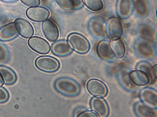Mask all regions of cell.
<instances>
[{
    "mask_svg": "<svg viewBox=\"0 0 157 117\" xmlns=\"http://www.w3.org/2000/svg\"><path fill=\"white\" fill-rule=\"evenodd\" d=\"M55 86L58 92L65 95L74 96L79 94L80 87L75 80L67 77H61L56 80Z\"/></svg>",
    "mask_w": 157,
    "mask_h": 117,
    "instance_id": "cell-1",
    "label": "cell"
},
{
    "mask_svg": "<svg viewBox=\"0 0 157 117\" xmlns=\"http://www.w3.org/2000/svg\"><path fill=\"white\" fill-rule=\"evenodd\" d=\"M68 42L77 53L80 54L86 53L90 49V44L87 39L82 35L72 33L68 37Z\"/></svg>",
    "mask_w": 157,
    "mask_h": 117,
    "instance_id": "cell-2",
    "label": "cell"
},
{
    "mask_svg": "<svg viewBox=\"0 0 157 117\" xmlns=\"http://www.w3.org/2000/svg\"><path fill=\"white\" fill-rule=\"evenodd\" d=\"M35 64L39 69L49 73L56 72L60 67L59 61L55 58L49 56L38 57L36 59Z\"/></svg>",
    "mask_w": 157,
    "mask_h": 117,
    "instance_id": "cell-3",
    "label": "cell"
},
{
    "mask_svg": "<svg viewBox=\"0 0 157 117\" xmlns=\"http://www.w3.org/2000/svg\"><path fill=\"white\" fill-rule=\"evenodd\" d=\"M44 34L49 41L55 42L57 41L59 36V31L56 23L51 19L44 21L42 25Z\"/></svg>",
    "mask_w": 157,
    "mask_h": 117,
    "instance_id": "cell-4",
    "label": "cell"
},
{
    "mask_svg": "<svg viewBox=\"0 0 157 117\" xmlns=\"http://www.w3.org/2000/svg\"><path fill=\"white\" fill-rule=\"evenodd\" d=\"M106 30L108 37L112 40L119 38L123 33V28L120 20L117 18L112 17L107 21Z\"/></svg>",
    "mask_w": 157,
    "mask_h": 117,
    "instance_id": "cell-5",
    "label": "cell"
},
{
    "mask_svg": "<svg viewBox=\"0 0 157 117\" xmlns=\"http://www.w3.org/2000/svg\"><path fill=\"white\" fill-rule=\"evenodd\" d=\"M28 44L31 49L39 54H47L50 50V45L48 42L38 36H34L29 39Z\"/></svg>",
    "mask_w": 157,
    "mask_h": 117,
    "instance_id": "cell-6",
    "label": "cell"
},
{
    "mask_svg": "<svg viewBox=\"0 0 157 117\" xmlns=\"http://www.w3.org/2000/svg\"><path fill=\"white\" fill-rule=\"evenodd\" d=\"M26 15L31 20L39 22L47 20L50 13L46 8L37 6L29 8L26 10Z\"/></svg>",
    "mask_w": 157,
    "mask_h": 117,
    "instance_id": "cell-7",
    "label": "cell"
},
{
    "mask_svg": "<svg viewBox=\"0 0 157 117\" xmlns=\"http://www.w3.org/2000/svg\"><path fill=\"white\" fill-rule=\"evenodd\" d=\"M86 87L88 92L96 97L103 98L108 94V90L107 87L98 80H90L87 83Z\"/></svg>",
    "mask_w": 157,
    "mask_h": 117,
    "instance_id": "cell-8",
    "label": "cell"
},
{
    "mask_svg": "<svg viewBox=\"0 0 157 117\" xmlns=\"http://www.w3.org/2000/svg\"><path fill=\"white\" fill-rule=\"evenodd\" d=\"M14 23L18 33L23 37L28 38L33 35V28L27 20L22 18H17L15 20Z\"/></svg>",
    "mask_w": 157,
    "mask_h": 117,
    "instance_id": "cell-9",
    "label": "cell"
},
{
    "mask_svg": "<svg viewBox=\"0 0 157 117\" xmlns=\"http://www.w3.org/2000/svg\"><path fill=\"white\" fill-rule=\"evenodd\" d=\"M133 8V0H118L117 1V12L121 19L128 18L132 14Z\"/></svg>",
    "mask_w": 157,
    "mask_h": 117,
    "instance_id": "cell-10",
    "label": "cell"
},
{
    "mask_svg": "<svg viewBox=\"0 0 157 117\" xmlns=\"http://www.w3.org/2000/svg\"><path fill=\"white\" fill-rule=\"evenodd\" d=\"M90 105L91 109L99 117H105L108 115L109 109L107 104L102 98L94 97L91 99Z\"/></svg>",
    "mask_w": 157,
    "mask_h": 117,
    "instance_id": "cell-11",
    "label": "cell"
},
{
    "mask_svg": "<svg viewBox=\"0 0 157 117\" xmlns=\"http://www.w3.org/2000/svg\"><path fill=\"white\" fill-rule=\"evenodd\" d=\"M52 51L56 55L64 57L70 54L72 51V48L67 41L61 40L56 42L52 45Z\"/></svg>",
    "mask_w": 157,
    "mask_h": 117,
    "instance_id": "cell-12",
    "label": "cell"
},
{
    "mask_svg": "<svg viewBox=\"0 0 157 117\" xmlns=\"http://www.w3.org/2000/svg\"><path fill=\"white\" fill-rule=\"evenodd\" d=\"M18 34V32L14 23H9L0 29V41H7L11 40Z\"/></svg>",
    "mask_w": 157,
    "mask_h": 117,
    "instance_id": "cell-13",
    "label": "cell"
},
{
    "mask_svg": "<svg viewBox=\"0 0 157 117\" xmlns=\"http://www.w3.org/2000/svg\"><path fill=\"white\" fill-rule=\"evenodd\" d=\"M97 51L98 56L103 60L111 61L114 58L110 43L107 41L103 40L99 43Z\"/></svg>",
    "mask_w": 157,
    "mask_h": 117,
    "instance_id": "cell-14",
    "label": "cell"
},
{
    "mask_svg": "<svg viewBox=\"0 0 157 117\" xmlns=\"http://www.w3.org/2000/svg\"><path fill=\"white\" fill-rule=\"evenodd\" d=\"M131 80L135 85L138 86H144L149 83V76L144 72L136 70L131 72L129 74Z\"/></svg>",
    "mask_w": 157,
    "mask_h": 117,
    "instance_id": "cell-15",
    "label": "cell"
},
{
    "mask_svg": "<svg viewBox=\"0 0 157 117\" xmlns=\"http://www.w3.org/2000/svg\"><path fill=\"white\" fill-rule=\"evenodd\" d=\"M113 53L116 58H122L125 55L126 48L125 44L121 40L118 38L112 40L110 43Z\"/></svg>",
    "mask_w": 157,
    "mask_h": 117,
    "instance_id": "cell-16",
    "label": "cell"
},
{
    "mask_svg": "<svg viewBox=\"0 0 157 117\" xmlns=\"http://www.w3.org/2000/svg\"><path fill=\"white\" fill-rule=\"evenodd\" d=\"M141 97L144 102L153 107L157 106V94L155 91L150 88L143 90Z\"/></svg>",
    "mask_w": 157,
    "mask_h": 117,
    "instance_id": "cell-17",
    "label": "cell"
},
{
    "mask_svg": "<svg viewBox=\"0 0 157 117\" xmlns=\"http://www.w3.org/2000/svg\"><path fill=\"white\" fill-rule=\"evenodd\" d=\"M0 73L3 76L6 84H11L14 83L16 80L15 73L8 68L0 66Z\"/></svg>",
    "mask_w": 157,
    "mask_h": 117,
    "instance_id": "cell-18",
    "label": "cell"
},
{
    "mask_svg": "<svg viewBox=\"0 0 157 117\" xmlns=\"http://www.w3.org/2000/svg\"><path fill=\"white\" fill-rule=\"evenodd\" d=\"M84 5L89 9L98 12L102 10L104 5L102 0H82Z\"/></svg>",
    "mask_w": 157,
    "mask_h": 117,
    "instance_id": "cell-19",
    "label": "cell"
},
{
    "mask_svg": "<svg viewBox=\"0 0 157 117\" xmlns=\"http://www.w3.org/2000/svg\"><path fill=\"white\" fill-rule=\"evenodd\" d=\"M55 1L61 9L65 11H71L75 6L73 0H55Z\"/></svg>",
    "mask_w": 157,
    "mask_h": 117,
    "instance_id": "cell-20",
    "label": "cell"
},
{
    "mask_svg": "<svg viewBox=\"0 0 157 117\" xmlns=\"http://www.w3.org/2000/svg\"><path fill=\"white\" fill-rule=\"evenodd\" d=\"M24 4L31 7L37 6L40 5V0H20Z\"/></svg>",
    "mask_w": 157,
    "mask_h": 117,
    "instance_id": "cell-21",
    "label": "cell"
},
{
    "mask_svg": "<svg viewBox=\"0 0 157 117\" xmlns=\"http://www.w3.org/2000/svg\"><path fill=\"white\" fill-rule=\"evenodd\" d=\"M8 98V95L6 90L3 88H0V103L6 101Z\"/></svg>",
    "mask_w": 157,
    "mask_h": 117,
    "instance_id": "cell-22",
    "label": "cell"
},
{
    "mask_svg": "<svg viewBox=\"0 0 157 117\" xmlns=\"http://www.w3.org/2000/svg\"><path fill=\"white\" fill-rule=\"evenodd\" d=\"M8 54L4 46L0 43V61H3L7 58Z\"/></svg>",
    "mask_w": 157,
    "mask_h": 117,
    "instance_id": "cell-23",
    "label": "cell"
},
{
    "mask_svg": "<svg viewBox=\"0 0 157 117\" xmlns=\"http://www.w3.org/2000/svg\"><path fill=\"white\" fill-rule=\"evenodd\" d=\"M81 117H99L98 115L94 112L91 111H85L78 116Z\"/></svg>",
    "mask_w": 157,
    "mask_h": 117,
    "instance_id": "cell-24",
    "label": "cell"
},
{
    "mask_svg": "<svg viewBox=\"0 0 157 117\" xmlns=\"http://www.w3.org/2000/svg\"><path fill=\"white\" fill-rule=\"evenodd\" d=\"M141 111L139 112V113H140V114L141 115H143V116H144V115H146H146H151L150 114V113L153 112H152V110L149 109L146 107H144V106L143 107H142L141 106ZM138 109L140 110V109Z\"/></svg>",
    "mask_w": 157,
    "mask_h": 117,
    "instance_id": "cell-25",
    "label": "cell"
},
{
    "mask_svg": "<svg viewBox=\"0 0 157 117\" xmlns=\"http://www.w3.org/2000/svg\"><path fill=\"white\" fill-rule=\"evenodd\" d=\"M152 74L155 79L157 77V65H155L152 68Z\"/></svg>",
    "mask_w": 157,
    "mask_h": 117,
    "instance_id": "cell-26",
    "label": "cell"
},
{
    "mask_svg": "<svg viewBox=\"0 0 157 117\" xmlns=\"http://www.w3.org/2000/svg\"><path fill=\"white\" fill-rule=\"evenodd\" d=\"M4 81L1 73H0V87H2L4 84Z\"/></svg>",
    "mask_w": 157,
    "mask_h": 117,
    "instance_id": "cell-27",
    "label": "cell"
},
{
    "mask_svg": "<svg viewBox=\"0 0 157 117\" xmlns=\"http://www.w3.org/2000/svg\"><path fill=\"white\" fill-rule=\"evenodd\" d=\"M1 1L6 2L12 3L16 2L17 0H1Z\"/></svg>",
    "mask_w": 157,
    "mask_h": 117,
    "instance_id": "cell-28",
    "label": "cell"
}]
</instances>
